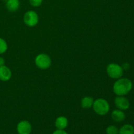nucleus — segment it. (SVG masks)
I'll return each instance as SVG.
<instances>
[{"mask_svg":"<svg viewBox=\"0 0 134 134\" xmlns=\"http://www.w3.org/2000/svg\"><path fill=\"white\" fill-rule=\"evenodd\" d=\"M12 77V71L5 65L0 66V81L7 82Z\"/></svg>","mask_w":134,"mask_h":134,"instance_id":"8","label":"nucleus"},{"mask_svg":"<svg viewBox=\"0 0 134 134\" xmlns=\"http://www.w3.org/2000/svg\"><path fill=\"white\" fill-rule=\"evenodd\" d=\"M35 64L39 69L45 70L51 66L52 60L49 55L44 53H41L35 57Z\"/></svg>","mask_w":134,"mask_h":134,"instance_id":"4","label":"nucleus"},{"mask_svg":"<svg viewBox=\"0 0 134 134\" xmlns=\"http://www.w3.org/2000/svg\"><path fill=\"white\" fill-rule=\"evenodd\" d=\"M111 118L113 120L116 122H121L126 119V115L124 112L120 109H115L111 113Z\"/></svg>","mask_w":134,"mask_h":134,"instance_id":"9","label":"nucleus"},{"mask_svg":"<svg viewBox=\"0 0 134 134\" xmlns=\"http://www.w3.org/2000/svg\"><path fill=\"white\" fill-rule=\"evenodd\" d=\"M8 49V44L6 41L0 37V54L5 53Z\"/></svg>","mask_w":134,"mask_h":134,"instance_id":"14","label":"nucleus"},{"mask_svg":"<svg viewBox=\"0 0 134 134\" xmlns=\"http://www.w3.org/2000/svg\"><path fill=\"white\" fill-rule=\"evenodd\" d=\"M5 59L3 57L0 56V66H3V65H5Z\"/></svg>","mask_w":134,"mask_h":134,"instance_id":"18","label":"nucleus"},{"mask_svg":"<svg viewBox=\"0 0 134 134\" xmlns=\"http://www.w3.org/2000/svg\"><path fill=\"white\" fill-rule=\"evenodd\" d=\"M39 15L35 10H30L26 12L23 17L24 23L30 27H35L39 23Z\"/></svg>","mask_w":134,"mask_h":134,"instance_id":"5","label":"nucleus"},{"mask_svg":"<svg viewBox=\"0 0 134 134\" xmlns=\"http://www.w3.org/2000/svg\"><path fill=\"white\" fill-rule=\"evenodd\" d=\"M119 134H134V127L131 124H124L119 130Z\"/></svg>","mask_w":134,"mask_h":134,"instance_id":"13","label":"nucleus"},{"mask_svg":"<svg viewBox=\"0 0 134 134\" xmlns=\"http://www.w3.org/2000/svg\"><path fill=\"white\" fill-rule=\"evenodd\" d=\"M16 130L18 134H30L32 131V126L27 120H22L17 124Z\"/></svg>","mask_w":134,"mask_h":134,"instance_id":"6","label":"nucleus"},{"mask_svg":"<svg viewBox=\"0 0 134 134\" xmlns=\"http://www.w3.org/2000/svg\"><path fill=\"white\" fill-rule=\"evenodd\" d=\"M115 105L119 109L122 111H125L129 109L130 103L129 100L124 96H118L115 99Z\"/></svg>","mask_w":134,"mask_h":134,"instance_id":"7","label":"nucleus"},{"mask_svg":"<svg viewBox=\"0 0 134 134\" xmlns=\"http://www.w3.org/2000/svg\"><path fill=\"white\" fill-rule=\"evenodd\" d=\"M133 83L132 81L127 78H121L116 79L113 86V92L118 96H124L132 90Z\"/></svg>","mask_w":134,"mask_h":134,"instance_id":"1","label":"nucleus"},{"mask_svg":"<svg viewBox=\"0 0 134 134\" xmlns=\"http://www.w3.org/2000/svg\"><path fill=\"white\" fill-rule=\"evenodd\" d=\"M43 0H29L30 5L34 7H39L43 3Z\"/></svg>","mask_w":134,"mask_h":134,"instance_id":"16","label":"nucleus"},{"mask_svg":"<svg viewBox=\"0 0 134 134\" xmlns=\"http://www.w3.org/2000/svg\"><path fill=\"white\" fill-rule=\"evenodd\" d=\"M52 134H68L65 131H64V130H56V131L53 132Z\"/></svg>","mask_w":134,"mask_h":134,"instance_id":"17","label":"nucleus"},{"mask_svg":"<svg viewBox=\"0 0 134 134\" xmlns=\"http://www.w3.org/2000/svg\"><path fill=\"white\" fill-rule=\"evenodd\" d=\"M106 133L107 134H119V129L115 126L111 125L107 128Z\"/></svg>","mask_w":134,"mask_h":134,"instance_id":"15","label":"nucleus"},{"mask_svg":"<svg viewBox=\"0 0 134 134\" xmlns=\"http://www.w3.org/2000/svg\"><path fill=\"white\" fill-rule=\"evenodd\" d=\"M92 107L94 112L100 116L106 115L110 111L109 103L103 98H98L94 100Z\"/></svg>","mask_w":134,"mask_h":134,"instance_id":"2","label":"nucleus"},{"mask_svg":"<svg viewBox=\"0 0 134 134\" xmlns=\"http://www.w3.org/2000/svg\"><path fill=\"white\" fill-rule=\"evenodd\" d=\"M20 6V0H7L6 3V7L10 12H16L18 10Z\"/></svg>","mask_w":134,"mask_h":134,"instance_id":"11","label":"nucleus"},{"mask_svg":"<svg viewBox=\"0 0 134 134\" xmlns=\"http://www.w3.org/2000/svg\"><path fill=\"white\" fill-rule=\"evenodd\" d=\"M106 72L110 78L113 79H119L122 77L124 74V69L122 67L116 63H111L107 65Z\"/></svg>","mask_w":134,"mask_h":134,"instance_id":"3","label":"nucleus"},{"mask_svg":"<svg viewBox=\"0 0 134 134\" xmlns=\"http://www.w3.org/2000/svg\"><path fill=\"white\" fill-rule=\"evenodd\" d=\"M68 125V120L65 116H58L55 120V126L58 130H64Z\"/></svg>","mask_w":134,"mask_h":134,"instance_id":"10","label":"nucleus"},{"mask_svg":"<svg viewBox=\"0 0 134 134\" xmlns=\"http://www.w3.org/2000/svg\"><path fill=\"white\" fill-rule=\"evenodd\" d=\"M94 99L91 96H85L81 99V106L82 108L85 109H90L92 107L93 103H94Z\"/></svg>","mask_w":134,"mask_h":134,"instance_id":"12","label":"nucleus"}]
</instances>
